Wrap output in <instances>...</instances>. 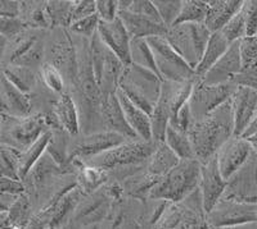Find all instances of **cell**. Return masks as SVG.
Returning <instances> with one entry per match:
<instances>
[{"label":"cell","mask_w":257,"mask_h":229,"mask_svg":"<svg viewBox=\"0 0 257 229\" xmlns=\"http://www.w3.org/2000/svg\"><path fill=\"white\" fill-rule=\"evenodd\" d=\"M116 96L118 102H120L126 122L130 126V128L134 130V134H137L138 138L143 140V141H153L152 128H151V116L144 110H142L141 108H138L137 105L133 104L120 90H117Z\"/></svg>","instance_id":"obj_24"},{"label":"cell","mask_w":257,"mask_h":229,"mask_svg":"<svg viewBox=\"0 0 257 229\" xmlns=\"http://www.w3.org/2000/svg\"><path fill=\"white\" fill-rule=\"evenodd\" d=\"M210 228L231 229L244 224L257 223V205L221 200L206 215Z\"/></svg>","instance_id":"obj_13"},{"label":"cell","mask_w":257,"mask_h":229,"mask_svg":"<svg viewBox=\"0 0 257 229\" xmlns=\"http://www.w3.org/2000/svg\"><path fill=\"white\" fill-rule=\"evenodd\" d=\"M130 64H135L138 67L151 70L157 73L153 52L147 40H132L130 42Z\"/></svg>","instance_id":"obj_38"},{"label":"cell","mask_w":257,"mask_h":229,"mask_svg":"<svg viewBox=\"0 0 257 229\" xmlns=\"http://www.w3.org/2000/svg\"><path fill=\"white\" fill-rule=\"evenodd\" d=\"M99 18L98 16L93 14L90 17H86L84 20H76L70 26V31L72 32L75 36H80V38H88L91 40L98 32V26H99Z\"/></svg>","instance_id":"obj_43"},{"label":"cell","mask_w":257,"mask_h":229,"mask_svg":"<svg viewBox=\"0 0 257 229\" xmlns=\"http://www.w3.org/2000/svg\"><path fill=\"white\" fill-rule=\"evenodd\" d=\"M201 162L197 159L180 162L167 172L153 187L148 200H160L166 202H180L199 187Z\"/></svg>","instance_id":"obj_2"},{"label":"cell","mask_w":257,"mask_h":229,"mask_svg":"<svg viewBox=\"0 0 257 229\" xmlns=\"http://www.w3.org/2000/svg\"><path fill=\"white\" fill-rule=\"evenodd\" d=\"M233 82L237 84V86L248 87V88H251V90L257 92V73L243 72L242 70L239 74H237L234 77Z\"/></svg>","instance_id":"obj_52"},{"label":"cell","mask_w":257,"mask_h":229,"mask_svg":"<svg viewBox=\"0 0 257 229\" xmlns=\"http://www.w3.org/2000/svg\"><path fill=\"white\" fill-rule=\"evenodd\" d=\"M31 114V98L18 90L0 70V116L25 118Z\"/></svg>","instance_id":"obj_19"},{"label":"cell","mask_w":257,"mask_h":229,"mask_svg":"<svg viewBox=\"0 0 257 229\" xmlns=\"http://www.w3.org/2000/svg\"><path fill=\"white\" fill-rule=\"evenodd\" d=\"M128 12L135 13V14L143 16V17L149 18V20H155V22H158V24H162L160 16H158L157 9H156L155 4L151 0H132L130 4H128L127 9Z\"/></svg>","instance_id":"obj_44"},{"label":"cell","mask_w":257,"mask_h":229,"mask_svg":"<svg viewBox=\"0 0 257 229\" xmlns=\"http://www.w3.org/2000/svg\"><path fill=\"white\" fill-rule=\"evenodd\" d=\"M188 134L192 141L194 156L201 164L215 156L219 148L234 136L230 100L207 116L193 123Z\"/></svg>","instance_id":"obj_1"},{"label":"cell","mask_w":257,"mask_h":229,"mask_svg":"<svg viewBox=\"0 0 257 229\" xmlns=\"http://www.w3.org/2000/svg\"><path fill=\"white\" fill-rule=\"evenodd\" d=\"M220 32L228 40L229 44L238 42V41H242L243 38H247V34H245V22L244 17H243L242 9L229 20L228 24L222 27V30Z\"/></svg>","instance_id":"obj_42"},{"label":"cell","mask_w":257,"mask_h":229,"mask_svg":"<svg viewBox=\"0 0 257 229\" xmlns=\"http://www.w3.org/2000/svg\"><path fill=\"white\" fill-rule=\"evenodd\" d=\"M45 63L61 72L72 88L77 76V46L75 35L68 28H52L45 35Z\"/></svg>","instance_id":"obj_4"},{"label":"cell","mask_w":257,"mask_h":229,"mask_svg":"<svg viewBox=\"0 0 257 229\" xmlns=\"http://www.w3.org/2000/svg\"><path fill=\"white\" fill-rule=\"evenodd\" d=\"M27 27L20 18L0 17V35H3L8 40L16 38L18 34L25 31Z\"/></svg>","instance_id":"obj_48"},{"label":"cell","mask_w":257,"mask_h":229,"mask_svg":"<svg viewBox=\"0 0 257 229\" xmlns=\"http://www.w3.org/2000/svg\"><path fill=\"white\" fill-rule=\"evenodd\" d=\"M0 176H2V174H0Z\"/></svg>","instance_id":"obj_60"},{"label":"cell","mask_w":257,"mask_h":229,"mask_svg":"<svg viewBox=\"0 0 257 229\" xmlns=\"http://www.w3.org/2000/svg\"><path fill=\"white\" fill-rule=\"evenodd\" d=\"M62 229H67V228H62Z\"/></svg>","instance_id":"obj_58"},{"label":"cell","mask_w":257,"mask_h":229,"mask_svg":"<svg viewBox=\"0 0 257 229\" xmlns=\"http://www.w3.org/2000/svg\"><path fill=\"white\" fill-rule=\"evenodd\" d=\"M32 216V200L30 196L26 192L18 194L8 210V219L12 229H27Z\"/></svg>","instance_id":"obj_33"},{"label":"cell","mask_w":257,"mask_h":229,"mask_svg":"<svg viewBox=\"0 0 257 229\" xmlns=\"http://www.w3.org/2000/svg\"><path fill=\"white\" fill-rule=\"evenodd\" d=\"M0 17L20 18V2L0 0Z\"/></svg>","instance_id":"obj_51"},{"label":"cell","mask_w":257,"mask_h":229,"mask_svg":"<svg viewBox=\"0 0 257 229\" xmlns=\"http://www.w3.org/2000/svg\"><path fill=\"white\" fill-rule=\"evenodd\" d=\"M230 45L231 44L228 42V40L222 36L220 31L211 34V38L208 40L205 52H203V56L199 62L198 67L196 68L197 78L201 80L213 67V64L224 56L225 52L229 49Z\"/></svg>","instance_id":"obj_26"},{"label":"cell","mask_w":257,"mask_h":229,"mask_svg":"<svg viewBox=\"0 0 257 229\" xmlns=\"http://www.w3.org/2000/svg\"><path fill=\"white\" fill-rule=\"evenodd\" d=\"M49 130L43 114L32 113L25 118L0 116V144L25 152Z\"/></svg>","instance_id":"obj_7"},{"label":"cell","mask_w":257,"mask_h":229,"mask_svg":"<svg viewBox=\"0 0 257 229\" xmlns=\"http://www.w3.org/2000/svg\"><path fill=\"white\" fill-rule=\"evenodd\" d=\"M95 10L100 22H112L118 17V0H95Z\"/></svg>","instance_id":"obj_46"},{"label":"cell","mask_w":257,"mask_h":229,"mask_svg":"<svg viewBox=\"0 0 257 229\" xmlns=\"http://www.w3.org/2000/svg\"><path fill=\"white\" fill-rule=\"evenodd\" d=\"M242 13L247 38H257V0H244Z\"/></svg>","instance_id":"obj_45"},{"label":"cell","mask_w":257,"mask_h":229,"mask_svg":"<svg viewBox=\"0 0 257 229\" xmlns=\"http://www.w3.org/2000/svg\"><path fill=\"white\" fill-rule=\"evenodd\" d=\"M252 154V148L243 137L233 136L216 152V162L222 177L228 180Z\"/></svg>","instance_id":"obj_17"},{"label":"cell","mask_w":257,"mask_h":229,"mask_svg":"<svg viewBox=\"0 0 257 229\" xmlns=\"http://www.w3.org/2000/svg\"><path fill=\"white\" fill-rule=\"evenodd\" d=\"M3 73L7 78L12 82L18 90H21L26 95H31L40 82V73L31 68L20 67L15 64H8L3 67Z\"/></svg>","instance_id":"obj_28"},{"label":"cell","mask_w":257,"mask_h":229,"mask_svg":"<svg viewBox=\"0 0 257 229\" xmlns=\"http://www.w3.org/2000/svg\"><path fill=\"white\" fill-rule=\"evenodd\" d=\"M153 4L164 26L167 28L173 27L180 14L183 0H153Z\"/></svg>","instance_id":"obj_40"},{"label":"cell","mask_w":257,"mask_h":229,"mask_svg":"<svg viewBox=\"0 0 257 229\" xmlns=\"http://www.w3.org/2000/svg\"><path fill=\"white\" fill-rule=\"evenodd\" d=\"M96 35L114 56L121 59V62L125 66L130 64V42H132V38L128 36L120 18L117 17L112 22H99Z\"/></svg>","instance_id":"obj_21"},{"label":"cell","mask_w":257,"mask_h":229,"mask_svg":"<svg viewBox=\"0 0 257 229\" xmlns=\"http://www.w3.org/2000/svg\"><path fill=\"white\" fill-rule=\"evenodd\" d=\"M108 174L107 172L96 166L80 164L76 169V186L85 194H90L98 191L108 183Z\"/></svg>","instance_id":"obj_30"},{"label":"cell","mask_w":257,"mask_h":229,"mask_svg":"<svg viewBox=\"0 0 257 229\" xmlns=\"http://www.w3.org/2000/svg\"><path fill=\"white\" fill-rule=\"evenodd\" d=\"M151 229H211L206 212L196 210L187 201L167 202L157 223Z\"/></svg>","instance_id":"obj_14"},{"label":"cell","mask_w":257,"mask_h":229,"mask_svg":"<svg viewBox=\"0 0 257 229\" xmlns=\"http://www.w3.org/2000/svg\"><path fill=\"white\" fill-rule=\"evenodd\" d=\"M193 123H194V120H193L192 113H190L189 104L187 102L175 116H171L169 126H171V127L175 128V130L188 134Z\"/></svg>","instance_id":"obj_47"},{"label":"cell","mask_w":257,"mask_h":229,"mask_svg":"<svg viewBox=\"0 0 257 229\" xmlns=\"http://www.w3.org/2000/svg\"><path fill=\"white\" fill-rule=\"evenodd\" d=\"M90 52L94 76L103 96L114 95L120 87L121 78L127 66L105 46L98 35L90 40Z\"/></svg>","instance_id":"obj_8"},{"label":"cell","mask_w":257,"mask_h":229,"mask_svg":"<svg viewBox=\"0 0 257 229\" xmlns=\"http://www.w3.org/2000/svg\"><path fill=\"white\" fill-rule=\"evenodd\" d=\"M50 137H52V130H48L45 132L40 138L36 141L34 145L30 148H27L25 152H22V156H21V166H20V180L21 182L25 180L29 172L31 170L32 166H35L38 160L40 159L43 155L45 154L47 151L48 144L50 141Z\"/></svg>","instance_id":"obj_35"},{"label":"cell","mask_w":257,"mask_h":229,"mask_svg":"<svg viewBox=\"0 0 257 229\" xmlns=\"http://www.w3.org/2000/svg\"><path fill=\"white\" fill-rule=\"evenodd\" d=\"M25 192H26V190H25L24 183L21 182V180H12V178L0 176V194L18 196L21 194H25Z\"/></svg>","instance_id":"obj_50"},{"label":"cell","mask_w":257,"mask_h":229,"mask_svg":"<svg viewBox=\"0 0 257 229\" xmlns=\"http://www.w3.org/2000/svg\"><path fill=\"white\" fill-rule=\"evenodd\" d=\"M118 18L122 20L123 26L132 40H147L155 36H166L167 30H169L164 24L143 16L128 12V10H120Z\"/></svg>","instance_id":"obj_22"},{"label":"cell","mask_w":257,"mask_h":229,"mask_svg":"<svg viewBox=\"0 0 257 229\" xmlns=\"http://www.w3.org/2000/svg\"><path fill=\"white\" fill-rule=\"evenodd\" d=\"M128 141L120 134L109 130H98L93 134H80L72 137L70 142V162H80L86 164L93 158L104 151Z\"/></svg>","instance_id":"obj_11"},{"label":"cell","mask_w":257,"mask_h":229,"mask_svg":"<svg viewBox=\"0 0 257 229\" xmlns=\"http://www.w3.org/2000/svg\"><path fill=\"white\" fill-rule=\"evenodd\" d=\"M211 229H213V228H211Z\"/></svg>","instance_id":"obj_59"},{"label":"cell","mask_w":257,"mask_h":229,"mask_svg":"<svg viewBox=\"0 0 257 229\" xmlns=\"http://www.w3.org/2000/svg\"><path fill=\"white\" fill-rule=\"evenodd\" d=\"M162 78L156 72L128 64L125 68L118 90L142 110L152 114L160 99Z\"/></svg>","instance_id":"obj_3"},{"label":"cell","mask_w":257,"mask_h":229,"mask_svg":"<svg viewBox=\"0 0 257 229\" xmlns=\"http://www.w3.org/2000/svg\"><path fill=\"white\" fill-rule=\"evenodd\" d=\"M102 122L104 130L114 132V134L125 137L126 140H139L137 134H134V130L126 122L116 94L104 96V102H103L102 106Z\"/></svg>","instance_id":"obj_23"},{"label":"cell","mask_w":257,"mask_h":229,"mask_svg":"<svg viewBox=\"0 0 257 229\" xmlns=\"http://www.w3.org/2000/svg\"><path fill=\"white\" fill-rule=\"evenodd\" d=\"M257 134V114L254 116L253 120H252L251 124L248 126V128L245 130L244 134H243L242 137H243V138H245V137L251 136V134Z\"/></svg>","instance_id":"obj_55"},{"label":"cell","mask_w":257,"mask_h":229,"mask_svg":"<svg viewBox=\"0 0 257 229\" xmlns=\"http://www.w3.org/2000/svg\"><path fill=\"white\" fill-rule=\"evenodd\" d=\"M165 38L185 63L196 70L207 46L211 32L205 24H181L170 27Z\"/></svg>","instance_id":"obj_6"},{"label":"cell","mask_w":257,"mask_h":229,"mask_svg":"<svg viewBox=\"0 0 257 229\" xmlns=\"http://www.w3.org/2000/svg\"><path fill=\"white\" fill-rule=\"evenodd\" d=\"M245 140H247L249 145H251L252 151L257 154V134H251V136L245 137Z\"/></svg>","instance_id":"obj_56"},{"label":"cell","mask_w":257,"mask_h":229,"mask_svg":"<svg viewBox=\"0 0 257 229\" xmlns=\"http://www.w3.org/2000/svg\"><path fill=\"white\" fill-rule=\"evenodd\" d=\"M179 162H180V159L174 154L173 151L170 150L164 142H160L157 144V148H156L152 156L149 158V160L147 162L146 170L149 176L161 180Z\"/></svg>","instance_id":"obj_29"},{"label":"cell","mask_w":257,"mask_h":229,"mask_svg":"<svg viewBox=\"0 0 257 229\" xmlns=\"http://www.w3.org/2000/svg\"><path fill=\"white\" fill-rule=\"evenodd\" d=\"M8 38H4L3 35H0V70L4 67V59H6V52L7 46H8Z\"/></svg>","instance_id":"obj_53"},{"label":"cell","mask_w":257,"mask_h":229,"mask_svg":"<svg viewBox=\"0 0 257 229\" xmlns=\"http://www.w3.org/2000/svg\"><path fill=\"white\" fill-rule=\"evenodd\" d=\"M206 14H207V2L205 0H183L180 14L176 20L175 24H205Z\"/></svg>","instance_id":"obj_37"},{"label":"cell","mask_w":257,"mask_h":229,"mask_svg":"<svg viewBox=\"0 0 257 229\" xmlns=\"http://www.w3.org/2000/svg\"><path fill=\"white\" fill-rule=\"evenodd\" d=\"M22 152L12 146L0 144V174L4 177L20 180V166Z\"/></svg>","instance_id":"obj_36"},{"label":"cell","mask_w":257,"mask_h":229,"mask_svg":"<svg viewBox=\"0 0 257 229\" xmlns=\"http://www.w3.org/2000/svg\"><path fill=\"white\" fill-rule=\"evenodd\" d=\"M164 144L180 160L196 159L189 134H185V132H181V130H178L169 126L166 130V134H165Z\"/></svg>","instance_id":"obj_34"},{"label":"cell","mask_w":257,"mask_h":229,"mask_svg":"<svg viewBox=\"0 0 257 229\" xmlns=\"http://www.w3.org/2000/svg\"><path fill=\"white\" fill-rule=\"evenodd\" d=\"M237 87L234 82L221 84H206L201 80H197L190 94L189 102H188L193 120L197 122L199 119L205 118L222 104L228 102L233 96L234 91L237 90Z\"/></svg>","instance_id":"obj_10"},{"label":"cell","mask_w":257,"mask_h":229,"mask_svg":"<svg viewBox=\"0 0 257 229\" xmlns=\"http://www.w3.org/2000/svg\"><path fill=\"white\" fill-rule=\"evenodd\" d=\"M76 0H50L47 2V13L50 30L70 28L72 24V12Z\"/></svg>","instance_id":"obj_31"},{"label":"cell","mask_w":257,"mask_h":229,"mask_svg":"<svg viewBox=\"0 0 257 229\" xmlns=\"http://www.w3.org/2000/svg\"><path fill=\"white\" fill-rule=\"evenodd\" d=\"M52 130V137L48 144L47 152L58 162L59 166L75 169V166H70V142L72 137L62 130Z\"/></svg>","instance_id":"obj_32"},{"label":"cell","mask_w":257,"mask_h":229,"mask_svg":"<svg viewBox=\"0 0 257 229\" xmlns=\"http://www.w3.org/2000/svg\"><path fill=\"white\" fill-rule=\"evenodd\" d=\"M67 229H100L99 224H91V226H82V224L76 223V222L71 220L68 223Z\"/></svg>","instance_id":"obj_54"},{"label":"cell","mask_w":257,"mask_h":229,"mask_svg":"<svg viewBox=\"0 0 257 229\" xmlns=\"http://www.w3.org/2000/svg\"><path fill=\"white\" fill-rule=\"evenodd\" d=\"M156 148H157V142L155 141L128 140L121 145L109 148L103 154L93 158L86 164L96 166L107 173L117 170V169L146 166L149 158L155 152Z\"/></svg>","instance_id":"obj_5"},{"label":"cell","mask_w":257,"mask_h":229,"mask_svg":"<svg viewBox=\"0 0 257 229\" xmlns=\"http://www.w3.org/2000/svg\"><path fill=\"white\" fill-rule=\"evenodd\" d=\"M45 120L50 130H62L71 137L80 134L79 109L70 91H66L57 98L52 112L45 116Z\"/></svg>","instance_id":"obj_15"},{"label":"cell","mask_w":257,"mask_h":229,"mask_svg":"<svg viewBox=\"0 0 257 229\" xmlns=\"http://www.w3.org/2000/svg\"><path fill=\"white\" fill-rule=\"evenodd\" d=\"M231 229H257V223H251V224H244V226H235V228Z\"/></svg>","instance_id":"obj_57"},{"label":"cell","mask_w":257,"mask_h":229,"mask_svg":"<svg viewBox=\"0 0 257 229\" xmlns=\"http://www.w3.org/2000/svg\"><path fill=\"white\" fill-rule=\"evenodd\" d=\"M234 136L242 137L257 114V92L248 87L238 86L230 98Z\"/></svg>","instance_id":"obj_18"},{"label":"cell","mask_w":257,"mask_h":229,"mask_svg":"<svg viewBox=\"0 0 257 229\" xmlns=\"http://www.w3.org/2000/svg\"><path fill=\"white\" fill-rule=\"evenodd\" d=\"M40 73V81L41 84L47 87L48 90L52 91L56 95H62L63 92L68 91L67 84L64 81V77L61 74L58 70L44 63L43 67L39 70Z\"/></svg>","instance_id":"obj_39"},{"label":"cell","mask_w":257,"mask_h":229,"mask_svg":"<svg viewBox=\"0 0 257 229\" xmlns=\"http://www.w3.org/2000/svg\"><path fill=\"white\" fill-rule=\"evenodd\" d=\"M242 72L240 41L231 44L224 56L201 78L206 84H221L233 82L234 77Z\"/></svg>","instance_id":"obj_20"},{"label":"cell","mask_w":257,"mask_h":229,"mask_svg":"<svg viewBox=\"0 0 257 229\" xmlns=\"http://www.w3.org/2000/svg\"><path fill=\"white\" fill-rule=\"evenodd\" d=\"M228 180L221 176L217 166L216 156L211 158L208 162L201 164V180H199V191L203 200L206 215L215 208L221 200L226 188Z\"/></svg>","instance_id":"obj_16"},{"label":"cell","mask_w":257,"mask_h":229,"mask_svg":"<svg viewBox=\"0 0 257 229\" xmlns=\"http://www.w3.org/2000/svg\"><path fill=\"white\" fill-rule=\"evenodd\" d=\"M147 42L152 50L157 73L162 81L184 82L197 78L196 70L185 63L165 36L149 38Z\"/></svg>","instance_id":"obj_9"},{"label":"cell","mask_w":257,"mask_h":229,"mask_svg":"<svg viewBox=\"0 0 257 229\" xmlns=\"http://www.w3.org/2000/svg\"><path fill=\"white\" fill-rule=\"evenodd\" d=\"M20 20L27 28L49 31L47 2H20Z\"/></svg>","instance_id":"obj_27"},{"label":"cell","mask_w":257,"mask_h":229,"mask_svg":"<svg viewBox=\"0 0 257 229\" xmlns=\"http://www.w3.org/2000/svg\"><path fill=\"white\" fill-rule=\"evenodd\" d=\"M243 72L257 73V38H245L240 41Z\"/></svg>","instance_id":"obj_41"},{"label":"cell","mask_w":257,"mask_h":229,"mask_svg":"<svg viewBox=\"0 0 257 229\" xmlns=\"http://www.w3.org/2000/svg\"><path fill=\"white\" fill-rule=\"evenodd\" d=\"M224 200L257 205V154H252L247 162L231 176L226 183Z\"/></svg>","instance_id":"obj_12"},{"label":"cell","mask_w":257,"mask_h":229,"mask_svg":"<svg viewBox=\"0 0 257 229\" xmlns=\"http://www.w3.org/2000/svg\"><path fill=\"white\" fill-rule=\"evenodd\" d=\"M243 3L244 0H208L205 26L211 34L221 31L222 27L242 9Z\"/></svg>","instance_id":"obj_25"},{"label":"cell","mask_w":257,"mask_h":229,"mask_svg":"<svg viewBox=\"0 0 257 229\" xmlns=\"http://www.w3.org/2000/svg\"><path fill=\"white\" fill-rule=\"evenodd\" d=\"M93 14H96L95 0H76L72 12V24Z\"/></svg>","instance_id":"obj_49"}]
</instances>
